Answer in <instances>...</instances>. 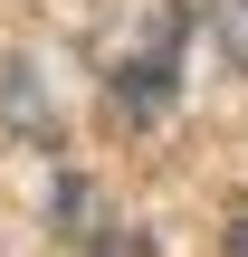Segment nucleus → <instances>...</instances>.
Here are the masks:
<instances>
[{"label":"nucleus","mask_w":248,"mask_h":257,"mask_svg":"<svg viewBox=\"0 0 248 257\" xmlns=\"http://www.w3.org/2000/svg\"><path fill=\"white\" fill-rule=\"evenodd\" d=\"M229 248H239V257H248V229H239V238H229Z\"/></svg>","instance_id":"obj_3"},{"label":"nucleus","mask_w":248,"mask_h":257,"mask_svg":"<svg viewBox=\"0 0 248 257\" xmlns=\"http://www.w3.org/2000/svg\"><path fill=\"white\" fill-rule=\"evenodd\" d=\"M182 0H96L86 10V67L124 95V105H162L172 67H182Z\"/></svg>","instance_id":"obj_1"},{"label":"nucleus","mask_w":248,"mask_h":257,"mask_svg":"<svg viewBox=\"0 0 248 257\" xmlns=\"http://www.w3.org/2000/svg\"><path fill=\"white\" fill-rule=\"evenodd\" d=\"M220 48L248 67V0H220Z\"/></svg>","instance_id":"obj_2"}]
</instances>
